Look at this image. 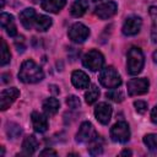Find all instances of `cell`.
<instances>
[{
  "label": "cell",
  "mask_w": 157,
  "mask_h": 157,
  "mask_svg": "<svg viewBox=\"0 0 157 157\" xmlns=\"http://www.w3.org/2000/svg\"><path fill=\"white\" fill-rule=\"evenodd\" d=\"M5 6V0H1V9H4Z\"/></svg>",
  "instance_id": "obj_35"
},
{
  "label": "cell",
  "mask_w": 157,
  "mask_h": 157,
  "mask_svg": "<svg viewBox=\"0 0 157 157\" xmlns=\"http://www.w3.org/2000/svg\"><path fill=\"white\" fill-rule=\"evenodd\" d=\"M65 5H66V0H42L40 1L42 10L49 13H59Z\"/></svg>",
  "instance_id": "obj_17"
},
{
  "label": "cell",
  "mask_w": 157,
  "mask_h": 157,
  "mask_svg": "<svg viewBox=\"0 0 157 157\" xmlns=\"http://www.w3.org/2000/svg\"><path fill=\"white\" fill-rule=\"evenodd\" d=\"M66 104H67V107L71 108V109H77V108H80L81 102H80V98H78L77 96L70 94V96L66 97Z\"/></svg>",
  "instance_id": "obj_29"
},
{
  "label": "cell",
  "mask_w": 157,
  "mask_h": 157,
  "mask_svg": "<svg viewBox=\"0 0 157 157\" xmlns=\"http://www.w3.org/2000/svg\"><path fill=\"white\" fill-rule=\"evenodd\" d=\"M37 15L38 13L32 7H27V9L22 10L21 13H20V21H21L22 26L26 29H28V31L32 29V28H34V22H36Z\"/></svg>",
  "instance_id": "obj_16"
},
{
  "label": "cell",
  "mask_w": 157,
  "mask_h": 157,
  "mask_svg": "<svg viewBox=\"0 0 157 157\" xmlns=\"http://www.w3.org/2000/svg\"><path fill=\"white\" fill-rule=\"evenodd\" d=\"M145 65V55L139 47H131L126 55V71L129 75H139Z\"/></svg>",
  "instance_id": "obj_2"
},
{
  "label": "cell",
  "mask_w": 157,
  "mask_h": 157,
  "mask_svg": "<svg viewBox=\"0 0 157 157\" xmlns=\"http://www.w3.org/2000/svg\"><path fill=\"white\" fill-rule=\"evenodd\" d=\"M67 36L74 43H83L90 37V28L81 22H75L70 26Z\"/></svg>",
  "instance_id": "obj_6"
},
{
  "label": "cell",
  "mask_w": 157,
  "mask_h": 157,
  "mask_svg": "<svg viewBox=\"0 0 157 157\" xmlns=\"http://www.w3.org/2000/svg\"><path fill=\"white\" fill-rule=\"evenodd\" d=\"M82 64L91 71H99L104 65V56L99 50L92 49L83 55Z\"/></svg>",
  "instance_id": "obj_4"
},
{
  "label": "cell",
  "mask_w": 157,
  "mask_h": 157,
  "mask_svg": "<svg viewBox=\"0 0 157 157\" xmlns=\"http://www.w3.org/2000/svg\"><path fill=\"white\" fill-rule=\"evenodd\" d=\"M53 21L49 16H45V15H37V18H36V22H34V28L38 31V32H45L47 29L50 28Z\"/></svg>",
  "instance_id": "obj_22"
},
{
  "label": "cell",
  "mask_w": 157,
  "mask_h": 157,
  "mask_svg": "<svg viewBox=\"0 0 157 157\" xmlns=\"http://www.w3.org/2000/svg\"><path fill=\"white\" fill-rule=\"evenodd\" d=\"M21 134H22V129H21L20 125L13 124V123H10V124H9V128H7L9 139H16V137H18Z\"/></svg>",
  "instance_id": "obj_28"
},
{
  "label": "cell",
  "mask_w": 157,
  "mask_h": 157,
  "mask_svg": "<svg viewBox=\"0 0 157 157\" xmlns=\"http://www.w3.org/2000/svg\"><path fill=\"white\" fill-rule=\"evenodd\" d=\"M152 59H153V61L157 64V50L153 52V54H152Z\"/></svg>",
  "instance_id": "obj_34"
},
{
  "label": "cell",
  "mask_w": 157,
  "mask_h": 157,
  "mask_svg": "<svg viewBox=\"0 0 157 157\" xmlns=\"http://www.w3.org/2000/svg\"><path fill=\"white\" fill-rule=\"evenodd\" d=\"M110 139L114 142H119V144H125L130 140V128L129 124L124 120L115 123L112 128H110Z\"/></svg>",
  "instance_id": "obj_5"
},
{
  "label": "cell",
  "mask_w": 157,
  "mask_h": 157,
  "mask_svg": "<svg viewBox=\"0 0 157 157\" xmlns=\"http://www.w3.org/2000/svg\"><path fill=\"white\" fill-rule=\"evenodd\" d=\"M0 23L2 29H5V32L10 36V37H16L17 36V27L13 20V16L6 12H1L0 15Z\"/></svg>",
  "instance_id": "obj_14"
},
{
  "label": "cell",
  "mask_w": 157,
  "mask_h": 157,
  "mask_svg": "<svg viewBox=\"0 0 157 157\" xmlns=\"http://www.w3.org/2000/svg\"><path fill=\"white\" fill-rule=\"evenodd\" d=\"M97 131L94 130L93 125L90 123V121H83L77 132H76V136H75V140L76 142L78 144H88L91 140H93L96 136H97Z\"/></svg>",
  "instance_id": "obj_8"
},
{
  "label": "cell",
  "mask_w": 157,
  "mask_h": 157,
  "mask_svg": "<svg viewBox=\"0 0 157 157\" xmlns=\"http://www.w3.org/2000/svg\"><path fill=\"white\" fill-rule=\"evenodd\" d=\"M90 7V4H88V0H75L72 4H71V7H70V13L71 16L74 17H82L87 10Z\"/></svg>",
  "instance_id": "obj_19"
},
{
  "label": "cell",
  "mask_w": 157,
  "mask_h": 157,
  "mask_svg": "<svg viewBox=\"0 0 157 157\" xmlns=\"http://www.w3.org/2000/svg\"><path fill=\"white\" fill-rule=\"evenodd\" d=\"M60 108V102L54 98V97H49L43 102V112L47 117H53L58 113Z\"/></svg>",
  "instance_id": "obj_20"
},
{
  "label": "cell",
  "mask_w": 157,
  "mask_h": 157,
  "mask_svg": "<svg viewBox=\"0 0 157 157\" xmlns=\"http://www.w3.org/2000/svg\"><path fill=\"white\" fill-rule=\"evenodd\" d=\"M107 98L112 99L113 102H117V103H120L123 99H124V93L120 91V90H117V88H112L110 91H108L105 93Z\"/></svg>",
  "instance_id": "obj_27"
},
{
  "label": "cell",
  "mask_w": 157,
  "mask_h": 157,
  "mask_svg": "<svg viewBox=\"0 0 157 157\" xmlns=\"http://www.w3.org/2000/svg\"><path fill=\"white\" fill-rule=\"evenodd\" d=\"M44 78L43 69L32 59L25 60L18 70V80L23 83H37Z\"/></svg>",
  "instance_id": "obj_1"
},
{
  "label": "cell",
  "mask_w": 157,
  "mask_h": 157,
  "mask_svg": "<svg viewBox=\"0 0 157 157\" xmlns=\"http://www.w3.org/2000/svg\"><path fill=\"white\" fill-rule=\"evenodd\" d=\"M38 146H39V141L37 140V137L34 135H28L22 141V153L21 155L31 156L37 151Z\"/></svg>",
  "instance_id": "obj_18"
},
{
  "label": "cell",
  "mask_w": 157,
  "mask_h": 157,
  "mask_svg": "<svg viewBox=\"0 0 157 157\" xmlns=\"http://www.w3.org/2000/svg\"><path fill=\"white\" fill-rule=\"evenodd\" d=\"M124 155H131V151H129V150L121 151V152H120V156H124Z\"/></svg>",
  "instance_id": "obj_33"
},
{
  "label": "cell",
  "mask_w": 157,
  "mask_h": 157,
  "mask_svg": "<svg viewBox=\"0 0 157 157\" xmlns=\"http://www.w3.org/2000/svg\"><path fill=\"white\" fill-rule=\"evenodd\" d=\"M150 17H151V39L153 43H157V6L150 7Z\"/></svg>",
  "instance_id": "obj_23"
},
{
  "label": "cell",
  "mask_w": 157,
  "mask_h": 157,
  "mask_svg": "<svg viewBox=\"0 0 157 157\" xmlns=\"http://www.w3.org/2000/svg\"><path fill=\"white\" fill-rule=\"evenodd\" d=\"M99 94H101L99 88L96 85H91L85 93V102L87 104H93L99 98Z\"/></svg>",
  "instance_id": "obj_24"
},
{
  "label": "cell",
  "mask_w": 157,
  "mask_h": 157,
  "mask_svg": "<svg viewBox=\"0 0 157 157\" xmlns=\"http://www.w3.org/2000/svg\"><path fill=\"white\" fill-rule=\"evenodd\" d=\"M71 83L77 90H85L90 87V77L82 70H75L71 74Z\"/></svg>",
  "instance_id": "obj_13"
},
{
  "label": "cell",
  "mask_w": 157,
  "mask_h": 157,
  "mask_svg": "<svg viewBox=\"0 0 157 157\" xmlns=\"http://www.w3.org/2000/svg\"><path fill=\"white\" fill-rule=\"evenodd\" d=\"M31 120H32V125L36 132L43 134L48 130V119L45 114H42L39 112H32Z\"/></svg>",
  "instance_id": "obj_15"
},
{
  "label": "cell",
  "mask_w": 157,
  "mask_h": 157,
  "mask_svg": "<svg viewBox=\"0 0 157 157\" xmlns=\"http://www.w3.org/2000/svg\"><path fill=\"white\" fill-rule=\"evenodd\" d=\"M134 107H135V110L137 113H140V114H144L147 110V103L145 101H135L134 102Z\"/></svg>",
  "instance_id": "obj_30"
},
{
  "label": "cell",
  "mask_w": 157,
  "mask_h": 157,
  "mask_svg": "<svg viewBox=\"0 0 157 157\" xmlns=\"http://www.w3.org/2000/svg\"><path fill=\"white\" fill-rule=\"evenodd\" d=\"M141 26H142L141 17H139L136 15H131V16L125 18V21L123 23V27H121V32H123L124 36H128V37L136 36L140 32Z\"/></svg>",
  "instance_id": "obj_10"
},
{
  "label": "cell",
  "mask_w": 157,
  "mask_h": 157,
  "mask_svg": "<svg viewBox=\"0 0 157 157\" xmlns=\"http://www.w3.org/2000/svg\"><path fill=\"white\" fill-rule=\"evenodd\" d=\"M39 155H40V156H45V155L56 156L58 153H56V151H54V150H52V148H45V150H43L42 152H39Z\"/></svg>",
  "instance_id": "obj_32"
},
{
  "label": "cell",
  "mask_w": 157,
  "mask_h": 157,
  "mask_svg": "<svg viewBox=\"0 0 157 157\" xmlns=\"http://www.w3.org/2000/svg\"><path fill=\"white\" fill-rule=\"evenodd\" d=\"M112 113H113V109L112 107L105 103V102H101L96 105L94 108V118L103 125H107L109 121H110V118H112Z\"/></svg>",
  "instance_id": "obj_12"
},
{
  "label": "cell",
  "mask_w": 157,
  "mask_h": 157,
  "mask_svg": "<svg viewBox=\"0 0 157 157\" xmlns=\"http://www.w3.org/2000/svg\"><path fill=\"white\" fill-rule=\"evenodd\" d=\"M118 11V5L115 1L108 0L104 2H101L94 9V15L101 20H108L113 17Z\"/></svg>",
  "instance_id": "obj_9"
},
{
  "label": "cell",
  "mask_w": 157,
  "mask_h": 157,
  "mask_svg": "<svg viewBox=\"0 0 157 157\" xmlns=\"http://www.w3.org/2000/svg\"><path fill=\"white\" fill-rule=\"evenodd\" d=\"M88 153L91 156H98L103 153V140L99 135L88 142Z\"/></svg>",
  "instance_id": "obj_21"
},
{
  "label": "cell",
  "mask_w": 157,
  "mask_h": 157,
  "mask_svg": "<svg viewBox=\"0 0 157 157\" xmlns=\"http://www.w3.org/2000/svg\"><path fill=\"white\" fill-rule=\"evenodd\" d=\"M145 146L148 148V151L157 153V134H147L142 139Z\"/></svg>",
  "instance_id": "obj_25"
},
{
  "label": "cell",
  "mask_w": 157,
  "mask_h": 157,
  "mask_svg": "<svg viewBox=\"0 0 157 157\" xmlns=\"http://www.w3.org/2000/svg\"><path fill=\"white\" fill-rule=\"evenodd\" d=\"M0 42H1V66H5L11 60V53H10V49H9L5 39L1 38Z\"/></svg>",
  "instance_id": "obj_26"
},
{
  "label": "cell",
  "mask_w": 157,
  "mask_h": 157,
  "mask_svg": "<svg viewBox=\"0 0 157 157\" xmlns=\"http://www.w3.org/2000/svg\"><path fill=\"white\" fill-rule=\"evenodd\" d=\"M151 121L153 124H157V104L151 110Z\"/></svg>",
  "instance_id": "obj_31"
},
{
  "label": "cell",
  "mask_w": 157,
  "mask_h": 157,
  "mask_svg": "<svg viewBox=\"0 0 157 157\" xmlns=\"http://www.w3.org/2000/svg\"><path fill=\"white\" fill-rule=\"evenodd\" d=\"M98 81L99 83L108 88H118L121 85V77L119 75V72L113 67V66H105L102 67L99 70V75H98Z\"/></svg>",
  "instance_id": "obj_3"
},
{
  "label": "cell",
  "mask_w": 157,
  "mask_h": 157,
  "mask_svg": "<svg viewBox=\"0 0 157 157\" xmlns=\"http://www.w3.org/2000/svg\"><path fill=\"white\" fill-rule=\"evenodd\" d=\"M18 96H20V90L16 87L2 90L0 93V109L2 112L9 109L12 105V103L18 98Z\"/></svg>",
  "instance_id": "obj_11"
},
{
  "label": "cell",
  "mask_w": 157,
  "mask_h": 157,
  "mask_svg": "<svg viewBox=\"0 0 157 157\" xmlns=\"http://www.w3.org/2000/svg\"><path fill=\"white\" fill-rule=\"evenodd\" d=\"M128 94L129 96H141L148 92V87H150V81L146 77H141V78H131L128 85Z\"/></svg>",
  "instance_id": "obj_7"
}]
</instances>
